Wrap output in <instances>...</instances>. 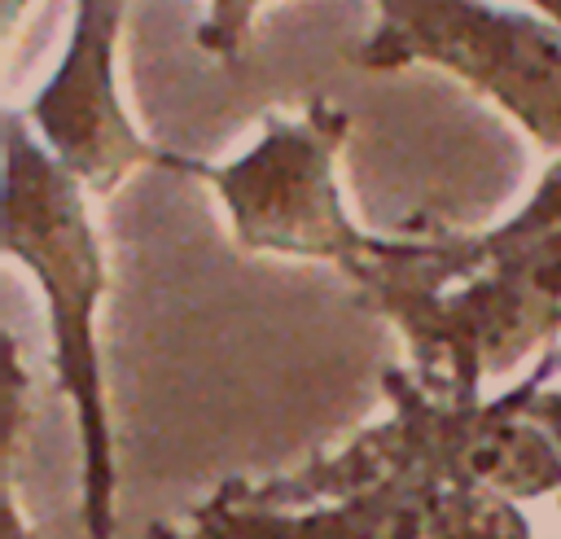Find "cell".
<instances>
[{"label": "cell", "instance_id": "cell-7", "mask_svg": "<svg viewBox=\"0 0 561 539\" xmlns=\"http://www.w3.org/2000/svg\"><path fill=\"white\" fill-rule=\"evenodd\" d=\"M500 232H504V237H517V241L561 232V162L543 175V184L535 188V197L526 202V210H522L517 219H508Z\"/></svg>", "mask_w": 561, "mask_h": 539}, {"label": "cell", "instance_id": "cell-4", "mask_svg": "<svg viewBox=\"0 0 561 539\" xmlns=\"http://www.w3.org/2000/svg\"><path fill=\"white\" fill-rule=\"evenodd\" d=\"M346 136V114L316 101L302 118H272L267 136L228 167H206L167 153V167L210 180L237 223L245 250L298 259H333L346 272L364 259L368 237L351 228L333 184V153Z\"/></svg>", "mask_w": 561, "mask_h": 539}, {"label": "cell", "instance_id": "cell-2", "mask_svg": "<svg viewBox=\"0 0 561 539\" xmlns=\"http://www.w3.org/2000/svg\"><path fill=\"white\" fill-rule=\"evenodd\" d=\"M4 145H9L4 149V245L9 254L26 259L48 289L61 386L70 390L83 425L88 526L96 539H105L114 465H110V425H105V399H101V364L92 342V311L105 289V263L83 219L79 180L26 136L18 114L4 118Z\"/></svg>", "mask_w": 561, "mask_h": 539}, {"label": "cell", "instance_id": "cell-5", "mask_svg": "<svg viewBox=\"0 0 561 539\" xmlns=\"http://www.w3.org/2000/svg\"><path fill=\"white\" fill-rule=\"evenodd\" d=\"M70 48L35 96L31 118L44 131L53 158L92 188H114L127 171L145 162H167L153 145L136 136L114 92V35L127 0H75Z\"/></svg>", "mask_w": 561, "mask_h": 539}, {"label": "cell", "instance_id": "cell-6", "mask_svg": "<svg viewBox=\"0 0 561 539\" xmlns=\"http://www.w3.org/2000/svg\"><path fill=\"white\" fill-rule=\"evenodd\" d=\"M263 0H210V13L206 22L197 26V44L224 61H232L250 35V22H254V9Z\"/></svg>", "mask_w": 561, "mask_h": 539}, {"label": "cell", "instance_id": "cell-1", "mask_svg": "<svg viewBox=\"0 0 561 539\" xmlns=\"http://www.w3.org/2000/svg\"><path fill=\"white\" fill-rule=\"evenodd\" d=\"M351 276L399 320L416 351V386L473 403L482 377L513 368L561 329V232L373 241Z\"/></svg>", "mask_w": 561, "mask_h": 539}, {"label": "cell", "instance_id": "cell-9", "mask_svg": "<svg viewBox=\"0 0 561 539\" xmlns=\"http://www.w3.org/2000/svg\"><path fill=\"white\" fill-rule=\"evenodd\" d=\"M530 4H539V9L548 13V22H552V26H561V0H530Z\"/></svg>", "mask_w": 561, "mask_h": 539}, {"label": "cell", "instance_id": "cell-3", "mask_svg": "<svg viewBox=\"0 0 561 539\" xmlns=\"http://www.w3.org/2000/svg\"><path fill=\"white\" fill-rule=\"evenodd\" d=\"M355 66H447L504 105L543 149H561V26L491 9L486 0H377L373 35L346 53Z\"/></svg>", "mask_w": 561, "mask_h": 539}, {"label": "cell", "instance_id": "cell-8", "mask_svg": "<svg viewBox=\"0 0 561 539\" xmlns=\"http://www.w3.org/2000/svg\"><path fill=\"white\" fill-rule=\"evenodd\" d=\"M543 368L526 381V386H517L508 399L517 403V412L522 416H530L535 425H543L552 438H557V447H561V386H552V390H543Z\"/></svg>", "mask_w": 561, "mask_h": 539}]
</instances>
